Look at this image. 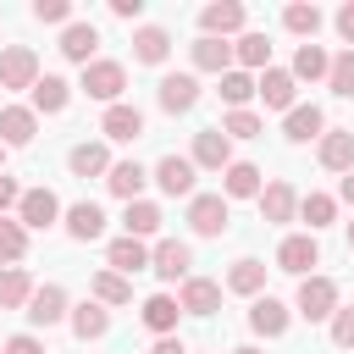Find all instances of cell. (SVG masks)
<instances>
[{
  "label": "cell",
  "mask_w": 354,
  "mask_h": 354,
  "mask_svg": "<svg viewBox=\"0 0 354 354\" xmlns=\"http://www.w3.org/2000/svg\"><path fill=\"white\" fill-rule=\"evenodd\" d=\"M17 199H22V188H17L6 171H0V216H6V210H17Z\"/></svg>",
  "instance_id": "c3c4849f"
},
{
  "label": "cell",
  "mask_w": 354,
  "mask_h": 354,
  "mask_svg": "<svg viewBox=\"0 0 354 354\" xmlns=\"http://www.w3.org/2000/svg\"><path fill=\"white\" fill-rule=\"evenodd\" d=\"M155 100H160V111H166V116L194 111V105H199V77H194V72H166V77H160V88H155Z\"/></svg>",
  "instance_id": "ba28073f"
},
{
  "label": "cell",
  "mask_w": 354,
  "mask_h": 354,
  "mask_svg": "<svg viewBox=\"0 0 354 354\" xmlns=\"http://www.w3.org/2000/svg\"><path fill=\"white\" fill-rule=\"evenodd\" d=\"M232 61H238V72H266L271 66V39L266 33H238Z\"/></svg>",
  "instance_id": "f546056e"
},
{
  "label": "cell",
  "mask_w": 354,
  "mask_h": 354,
  "mask_svg": "<svg viewBox=\"0 0 354 354\" xmlns=\"http://www.w3.org/2000/svg\"><path fill=\"white\" fill-rule=\"evenodd\" d=\"M177 310H183V315H216V310H221V282H210V277H188L183 293H177Z\"/></svg>",
  "instance_id": "2e32d148"
},
{
  "label": "cell",
  "mask_w": 354,
  "mask_h": 354,
  "mask_svg": "<svg viewBox=\"0 0 354 354\" xmlns=\"http://www.w3.org/2000/svg\"><path fill=\"white\" fill-rule=\"evenodd\" d=\"M260 188H266V177L254 160H232L221 171V199H260Z\"/></svg>",
  "instance_id": "ac0fdd59"
},
{
  "label": "cell",
  "mask_w": 354,
  "mask_h": 354,
  "mask_svg": "<svg viewBox=\"0 0 354 354\" xmlns=\"http://www.w3.org/2000/svg\"><path fill=\"white\" fill-rule=\"evenodd\" d=\"M100 133H105L111 144H133V138H144V111H138V105H127V100H116V105H105Z\"/></svg>",
  "instance_id": "8fae6325"
},
{
  "label": "cell",
  "mask_w": 354,
  "mask_h": 354,
  "mask_svg": "<svg viewBox=\"0 0 354 354\" xmlns=\"http://www.w3.org/2000/svg\"><path fill=\"white\" fill-rule=\"evenodd\" d=\"M326 88L332 94H354V50H343V55H332V66H326Z\"/></svg>",
  "instance_id": "b9f144b4"
},
{
  "label": "cell",
  "mask_w": 354,
  "mask_h": 354,
  "mask_svg": "<svg viewBox=\"0 0 354 354\" xmlns=\"http://www.w3.org/2000/svg\"><path fill=\"white\" fill-rule=\"evenodd\" d=\"M299 216L310 221V232H315V227H332L337 199H332V194H304V199H299Z\"/></svg>",
  "instance_id": "60d3db41"
},
{
  "label": "cell",
  "mask_w": 354,
  "mask_h": 354,
  "mask_svg": "<svg viewBox=\"0 0 354 354\" xmlns=\"http://www.w3.org/2000/svg\"><path fill=\"white\" fill-rule=\"evenodd\" d=\"M188 61H194V72H216V77H221V72H232V44L199 33V39L188 44Z\"/></svg>",
  "instance_id": "603a6c76"
},
{
  "label": "cell",
  "mask_w": 354,
  "mask_h": 354,
  "mask_svg": "<svg viewBox=\"0 0 354 354\" xmlns=\"http://www.w3.org/2000/svg\"><path fill=\"white\" fill-rule=\"evenodd\" d=\"M66 321H72V332H77L83 343H88V337H105V332H111V310H105V304H94V299L72 304V315H66Z\"/></svg>",
  "instance_id": "1f68e13d"
},
{
  "label": "cell",
  "mask_w": 354,
  "mask_h": 354,
  "mask_svg": "<svg viewBox=\"0 0 354 354\" xmlns=\"http://www.w3.org/2000/svg\"><path fill=\"white\" fill-rule=\"evenodd\" d=\"M33 326H55V321H66L72 315V304H66V288L61 282H44V288H33V299H28V310H22Z\"/></svg>",
  "instance_id": "7c38bea8"
},
{
  "label": "cell",
  "mask_w": 354,
  "mask_h": 354,
  "mask_svg": "<svg viewBox=\"0 0 354 354\" xmlns=\"http://www.w3.org/2000/svg\"><path fill=\"white\" fill-rule=\"evenodd\" d=\"M337 199H343V205H354V171H343V183H337Z\"/></svg>",
  "instance_id": "816d5d0a"
},
{
  "label": "cell",
  "mask_w": 354,
  "mask_h": 354,
  "mask_svg": "<svg viewBox=\"0 0 354 354\" xmlns=\"http://www.w3.org/2000/svg\"><path fill=\"white\" fill-rule=\"evenodd\" d=\"M243 22H249L243 0H210V6L199 11V33H205V39H227V33H243Z\"/></svg>",
  "instance_id": "52a82bcc"
},
{
  "label": "cell",
  "mask_w": 354,
  "mask_h": 354,
  "mask_svg": "<svg viewBox=\"0 0 354 354\" xmlns=\"http://www.w3.org/2000/svg\"><path fill=\"white\" fill-rule=\"evenodd\" d=\"M260 216H266L271 227H288V221L299 216V194H293V183H282V177L266 183V188H260Z\"/></svg>",
  "instance_id": "9a60e30c"
},
{
  "label": "cell",
  "mask_w": 354,
  "mask_h": 354,
  "mask_svg": "<svg viewBox=\"0 0 354 354\" xmlns=\"http://www.w3.org/2000/svg\"><path fill=\"white\" fill-rule=\"evenodd\" d=\"M61 216H66V238H77V243H94V238L105 232V210H100L94 199H77V205H66Z\"/></svg>",
  "instance_id": "d6986e66"
},
{
  "label": "cell",
  "mask_w": 354,
  "mask_h": 354,
  "mask_svg": "<svg viewBox=\"0 0 354 354\" xmlns=\"http://www.w3.org/2000/svg\"><path fill=\"white\" fill-rule=\"evenodd\" d=\"M216 94H221V105H227V111H249V100H254V77L232 66V72H221Z\"/></svg>",
  "instance_id": "e575fe53"
},
{
  "label": "cell",
  "mask_w": 354,
  "mask_h": 354,
  "mask_svg": "<svg viewBox=\"0 0 354 354\" xmlns=\"http://www.w3.org/2000/svg\"><path fill=\"white\" fill-rule=\"evenodd\" d=\"M149 266V249H144V238H111V249H105V271H116V277H133V271H144Z\"/></svg>",
  "instance_id": "ffe728a7"
},
{
  "label": "cell",
  "mask_w": 354,
  "mask_h": 354,
  "mask_svg": "<svg viewBox=\"0 0 354 354\" xmlns=\"http://www.w3.org/2000/svg\"><path fill=\"white\" fill-rule=\"evenodd\" d=\"M326 66H332V55H326L321 44H299L288 72H293V83H299V77H310V83H315V77H326Z\"/></svg>",
  "instance_id": "74e56055"
},
{
  "label": "cell",
  "mask_w": 354,
  "mask_h": 354,
  "mask_svg": "<svg viewBox=\"0 0 354 354\" xmlns=\"http://www.w3.org/2000/svg\"><path fill=\"white\" fill-rule=\"evenodd\" d=\"M288 321H293V310H288L282 299H271V293L249 304V326H254L260 337H282V332H288Z\"/></svg>",
  "instance_id": "484cf974"
},
{
  "label": "cell",
  "mask_w": 354,
  "mask_h": 354,
  "mask_svg": "<svg viewBox=\"0 0 354 354\" xmlns=\"http://www.w3.org/2000/svg\"><path fill=\"white\" fill-rule=\"evenodd\" d=\"M321 166L326 171H354V127H326L321 133Z\"/></svg>",
  "instance_id": "4316f807"
},
{
  "label": "cell",
  "mask_w": 354,
  "mask_h": 354,
  "mask_svg": "<svg viewBox=\"0 0 354 354\" xmlns=\"http://www.w3.org/2000/svg\"><path fill=\"white\" fill-rule=\"evenodd\" d=\"M77 88H83L88 100H100V105H116V100H122V88H127V66H122V61H100V55H94V61L83 66V83H77Z\"/></svg>",
  "instance_id": "6da1fadb"
},
{
  "label": "cell",
  "mask_w": 354,
  "mask_h": 354,
  "mask_svg": "<svg viewBox=\"0 0 354 354\" xmlns=\"http://www.w3.org/2000/svg\"><path fill=\"white\" fill-rule=\"evenodd\" d=\"M144 183H149V171L138 166V160H111V171H105V194H116V199H138L144 194Z\"/></svg>",
  "instance_id": "d4e9b609"
},
{
  "label": "cell",
  "mask_w": 354,
  "mask_h": 354,
  "mask_svg": "<svg viewBox=\"0 0 354 354\" xmlns=\"http://www.w3.org/2000/svg\"><path fill=\"white\" fill-rule=\"evenodd\" d=\"M94 50H100V28H94V22H66V28H61V55H66V61L88 66Z\"/></svg>",
  "instance_id": "7402d4cb"
},
{
  "label": "cell",
  "mask_w": 354,
  "mask_h": 354,
  "mask_svg": "<svg viewBox=\"0 0 354 354\" xmlns=\"http://www.w3.org/2000/svg\"><path fill=\"white\" fill-rule=\"evenodd\" d=\"M28 94H33V116H39V111H44V116H61V111L72 105V83L55 77V72H39V83H33Z\"/></svg>",
  "instance_id": "e0dca14e"
},
{
  "label": "cell",
  "mask_w": 354,
  "mask_h": 354,
  "mask_svg": "<svg viewBox=\"0 0 354 354\" xmlns=\"http://www.w3.org/2000/svg\"><path fill=\"white\" fill-rule=\"evenodd\" d=\"M111 11L127 22V17H138V11H144V0H111Z\"/></svg>",
  "instance_id": "f907efd6"
},
{
  "label": "cell",
  "mask_w": 354,
  "mask_h": 354,
  "mask_svg": "<svg viewBox=\"0 0 354 354\" xmlns=\"http://www.w3.org/2000/svg\"><path fill=\"white\" fill-rule=\"evenodd\" d=\"M33 22H72V0H33Z\"/></svg>",
  "instance_id": "f6af8a7d"
},
{
  "label": "cell",
  "mask_w": 354,
  "mask_h": 354,
  "mask_svg": "<svg viewBox=\"0 0 354 354\" xmlns=\"http://www.w3.org/2000/svg\"><path fill=\"white\" fill-rule=\"evenodd\" d=\"M227 288L254 299V293L266 288V266H260V260H249V254H243V260H232V271H227Z\"/></svg>",
  "instance_id": "f35d334b"
},
{
  "label": "cell",
  "mask_w": 354,
  "mask_h": 354,
  "mask_svg": "<svg viewBox=\"0 0 354 354\" xmlns=\"http://www.w3.org/2000/svg\"><path fill=\"white\" fill-rule=\"evenodd\" d=\"M194 166H205V171H227L232 166V138L221 133V127H205V133H194V155H188Z\"/></svg>",
  "instance_id": "4fadbf2b"
},
{
  "label": "cell",
  "mask_w": 354,
  "mask_h": 354,
  "mask_svg": "<svg viewBox=\"0 0 354 354\" xmlns=\"http://www.w3.org/2000/svg\"><path fill=\"white\" fill-rule=\"evenodd\" d=\"M28 299H33V277L22 266H6L0 271V310H28Z\"/></svg>",
  "instance_id": "d6a6232c"
},
{
  "label": "cell",
  "mask_w": 354,
  "mask_h": 354,
  "mask_svg": "<svg viewBox=\"0 0 354 354\" xmlns=\"http://www.w3.org/2000/svg\"><path fill=\"white\" fill-rule=\"evenodd\" d=\"M348 249H354V221H348Z\"/></svg>",
  "instance_id": "db71d44e"
},
{
  "label": "cell",
  "mask_w": 354,
  "mask_h": 354,
  "mask_svg": "<svg viewBox=\"0 0 354 354\" xmlns=\"http://www.w3.org/2000/svg\"><path fill=\"white\" fill-rule=\"evenodd\" d=\"M0 171H6V144H0Z\"/></svg>",
  "instance_id": "11a10c76"
},
{
  "label": "cell",
  "mask_w": 354,
  "mask_h": 354,
  "mask_svg": "<svg viewBox=\"0 0 354 354\" xmlns=\"http://www.w3.org/2000/svg\"><path fill=\"white\" fill-rule=\"evenodd\" d=\"M310 266H321V243H315V232H288V238L277 243V271L310 277Z\"/></svg>",
  "instance_id": "5b68a950"
},
{
  "label": "cell",
  "mask_w": 354,
  "mask_h": 354,
  "mask_svg": "<svg viewBox=\"0 0 354 354\" xmlns=\"http://www.w3.org/2000/svg\"><path fill=\"white\" fill-rule=\"evenodd\" d=\"M171 55V33L166 28H155V22H144L138 33H133V61H144V66H160Z\"/></svg>",
  "instance_id": "f1b7e54d"
},
{
  "label": "cell",
  "mask_w": 354,
  "mask_h": 354,
  "mask_svg": "<svg viewBox=\"0 0 354 354\" xmlns=\"http://www.w3.org/2000/svg\"><path fill=\"white\" fill-rule=\"evenodd\" d=\"M33 133H39V116H33V105H6V111H0V144H6V149H22V144H33Z\"/></svg>",
  "instance_id": "44dd1931"
},
{
  "label": "cell",
  "mask_w": 354,
  "mask_h": 354,
  "mask_svg": "<svg viewBox=\"0 0 354 354\" xmlns=\"http://www.w3.org/2000/svg\"><path fill=\"white\" fill-rule=\"evenodd\" d=\"M39 83V55L28 44H6L0 50V88H33Z\"/></svg>",
  "instance_id": "30bf717a"
},
{
  "label": "cell",
  "mask_w": 354,
  "mask_h": 354,
  "mask_svg": "<svg viewBox=\"0 0 354 354\" xmlns=\"http://www.w3.org/2000/svg\"><path fill=\"white\" fill-rule=\"evenodd\" d=\"M17 221H22L28 232H44V227L61 221V199H55L50 188H22V199H17Z\"/></svg>",
  "instance_id": "277c9868"
},
{
  "label": "cell",
  "mask_w": 354,
  "mask_h": 354,
  "mask_svg": "<svg viewBox=\"0 0 354 354\" xmlns=\"http://www.w3.org/2000/svg\"><path fill=\"white\" fill-rule=\"evenodd\" d=\"M194 171H199V166H194L188 155H160L149 177L160 183V194H171V199H194Z\"/></svg>",
  "instance_id": "9c48e42d"
},
{
  "label": "cell",
  "mask_w": 354,
  "mask_h": 354,
  "mask_svg": "<svg viewBox=\"0 0 354 354\" xmlns=\"http://www.w3.org/2000/svg\"><path fill=\"white\" fill-rule=\"evenodd\" d=\"M232 354H260V348H254V343H243V348H232Z\"/></svg>",
  "instance_id": "f5cc1de1"
},
{
  "label": "cell",
  "mask_w": 354,
  "mask_h": 354,
  "mask_svg": "<svg viewBox=\"0 0 354 354\" xmlns=\"http://www.w3.org/2000/svg\"><path fill=\"white\" fill-rule=\"evenodd\" d=\"M332 22H337V39L354 50V0H348V6H337V17H332Z\"/></svg>",
  "instance_id": "7dc6e473"
},
{
  "label": "cell",
  "mask_w": 354,
  "mask_h": 354,
  "mask_svg": "<svg viewBox=\"0 0 354 354\" xmlns=\"http://www.w3.org/2000/svg\"><path fill=\"white\" fill-rule=\"evenodd\" d=\"M221 133H227V138H260L266 127H260L254 111H227V116H221Z\"/></svg>",
  "instance_id": "7bdbcfd3"
},
{
  "label": "cell",
  "mask_w": 354,
  "mask_h": 354,
  "mask_svg": "<svg viewBox=\"0 0 354 354\" xmlns=\"http://www.w3.org/2000/svg\"><path fill=\"white\" fill-rule=\"evenodd\" d=\"M321 133H326V111H321V105H293L288 122H282V138H288V144H310V138H321Z\"/></svg>",
  "instance_id": "cb8c5ba5"
},
{
  "label": "cell",
  "mask_w": 354,
  "mask_h": 354,
  "mask_svg": "<svg viewBox=\"0 0 354 354\" xmlns=\"http://www.w3.org/2000/svg\"><path fill=\"white\" fill-rule=\"evenodd\" d=\"M293 72L288 66H266L260 77H254V94L266 100V111H293Z\"/></svg>",
  "instance_id": "5bb4252c"
},
{
  "label": "cell",
  "mask_w": 354,
  "mask_h": 354,
  "mask_svg": "<svg viewBox=\"0 0 354 354\" xmlns=\"http://www.w3.org/2000/svg\"><path fill=\"white\" fill-rule=\"evenodd\" d=\"M66 166H72L77 177H100V183H105V171H111V149H105V144H94V138H88V144H72Z\"/></svg>",
  "instance_id": "4dcf8cb0"
},
{
  "label": "cell",
  "mask_w": 354,
  "mask_h": 354,
  "mask_svg": "<svg viewBox=\"0 0 354 354\" xmlns=\"http://www.w3.org/2000/svg\"><path fill=\"white\" fill-rule=\"evenodd\" d=\"M293 310L304 315V321H332V310H337V282L332 277H299V293H293Z\"/></svg>",
  "instance_id": "7a4b0ae2"
},
{
  "label": "cell",
  "mask_w": 354,
  "mask_h": 354,
  "mask_svg": "<svg viewBox=\"0 0 354 354\" xmlns=\"http://www.w3.org/2000/svg\"><path fill=\"white\" fill-rule=\"evenodd\" d=\"M321 22H326V17H321V6H304V0H293V6L282 11V28H288V33H299L304 44H315Z\"/></svg>",
  "instance_id": "836d02e7"
},
{
  "label": "cell",
  "mask_w": 354,
  "mask_h": 354,
  "mask_svg": "<svg viewBox=\"0 0 354 354\" xmlns=\"http://www.w3.org/2000/svg\"><path fill=\"white\" fill-rule=\"evenodd\" d=\"M22 254H28V227L11 221V216H0V266H17Z\"/></svg>",
  "instance_id": "ab89813d"
},
{
  "label": "cell",
  "mask_w": 354,
  "mask_h": 354,
  "mask_svg": "<svg viewBox=\"0 0 354 354\" xmlns=\"http://www.w3.org/2000/svg\"><path fill=\"white\" fill-rule=\"evenodd\" d=\"M149 354H188V343L171 332V337H155V348H149Z\"/></svg>",
  "instance_id": "681fc988"
},
{
  "label": "cell",
  "mask_w": 354,
  "mask_h": 354,
  "mask_svg": "<svg viewBox=\"0 0 354 354\" xmlns=\"http://www.w3.org/2000/svg\"><path fill=\"white\" fill-rule=\"evenodd\" d=\"M88 293H94V304H133V282L116 277V271H94Z\"/></svg>",
  "instance_id": "8d00e7d4"
},
{
  "label": "cell",
  "mask_w": 354,
  "mask_h": 354,
  "mask_svg": "<svg viewBox=\"0 0 354 354\" xmlns=\"http://www.w3.org/2000/svg\"><path fill=\"white\" fill-rule=\"evenodd\" d=\"M188 266H194V249H188L183 238H160V243L149 249V271H155L160 282H188Z\"/></svg>",
  "instance_id": "8992f818"
},
{
  "label": "cell",
  "mask_w": 354,
  "mask_h": 354,
  "mask_svg": "<svg viewBox=\"0 0 354 354\" xmlns=\"http://www.w3.org/2000/svg\"><path fill=\"white\" fill-rule=\"evenodd\" d=\"M227 221H232V205H227L221 194H194V199H188V227H194L199 238H221Z\"/></svg>",
  "instance_id": "3957f363"
},
{
  "label": "cell",
  "mask_w": 354,
  "mask_h": 354,
  "mask_svg": "<svg viewBox=\"0 0 354 354\" xmlns=\"http://www.w3.org/2000/svg\"><path fill=\"white\" fill-rule=\"evenodd\" d=\"M122 227H127V238H155V232H160V205L133 199V205H127V216H122Z\"/></svg>",
  "instance_id": "d590c367"
},
{
  "label": "cell",
  "mask_w": 354,
  "mask_h": 354,
  "mask_svg": "<svg viewBox=\"0 0 354 354\" xmlns=\"http://www.w3.org/2000/svg\"><path fill=\"white\" fill-rule=\"evenodd\" d=\"M332 343L337 348H354V304H337L332 310Z\"/></svg>",
  "instance_id": "ee69618b"
},
{
  "label": "cell",
  "mask_w": 354,
  "mask_h": 354,
  "mask_svg": "<svg viewBox=\"0 0 354 354\" xmlns=\"http://www.w3.org/2000/svg\"><path fill=\"white\" fill-rule=\"evenodd\" d=\"M177 315H183V310H177V299H171V293H149V299H144V310H138V321H144L155 337H171V332H177Z\"/></svg>",
  "instance_id": "83f0119b"
},
{
  "label": "cell",
  "mask_w": 354,
  "mask_h": 354,
  "mask_svg": "<svg viewBox=\"0 0 354 354\" xmlns=\"http://www.w3.org/2000/svg\"><path fill=\"white\" fill-rule=\"evenodd\" d=\"M0 354H44V343L33 337V332H17V337H6V348Z\"/></svg>",
  "instance_id": "bcb514c9"
}]
</instances>
